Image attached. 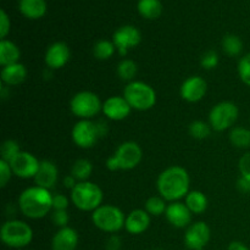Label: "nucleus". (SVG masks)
<instances>
[{"mask_svg": "<svg viewBox=\"0 0 250 250\" xmlns=\"http://www.w3.org/2000/svg\"><path fill=\"white\" fill-rule=\"evenodd\" d=\"M27 77V70L24 65L17 62L5 66L1 70V82L6 85H17L23 82Z\"/></svg>", "mask_w": 250, "mask_h": 250, "instance_id": "412c9836", "label": "nucleus"}, {"mask_svg": "<svg viewBox=\"0 0 250 250\" xmlns=\"http://www.w3.org/2000/svg\"><path fill=\"white\" fill-rule=\"evenodd\" d=\"M222 48L229 56H238L243 51V42L238 36L227 34L222 39Z\"/></svg>", "mask_w": 250, "mask_h": 250, "instance_id": "cd10ccee", "label": "nucleus"}, {"mask_svg": "<svg viewBox=\"0 0 250 250\" xmlns=\"http://www.w3.org/2000/svg\"><path fill=\"white\" fill-rule=\"evenodd\" d=\"M20 55L21 53L16 44L7 39H1L0 42V65L2 67L19 62Z\"/></svg>", "mask_w": 250, "mask_h": 250, "instance_id": "4be33fe9", "label": "nucleus"}, {"mask_svg": "<svg viewBox=\"0 0 250 250\" xmlns=\"http://www.w3.org/2000/svg\"><path fill=\"white\" fill-rule=\"evenodd\" d=\"M229 141L239 149L250 148V129L244 127H234L229 133Z\"/></svg>", "mask_w": 250, "mask_h": 250, "instance_id": "a878e982", "label": "nucleus"}, {"mask_svg": "<svg viewBox=\"0 0 250 250\" xmlns=\"http://www.w3.org/2000/svg\"><path fill=\"white\" fill-rule=\"evenodd\" d=\"M239 110L232 102H221L215 105L209 115L210 126L217 132L226 131L236 124Z\"/></svg>", "mask_w": 250, "mask_h": 250, "instance_id": "1a4fd4ad", "label": "nucleus"}, {"mask_svg": "<svg viewBox=\"0 0 250 250\" xmlns=\"http://www.w3.org/2000/svg\"><path fill=\"white\" fill-rule=\"evenodd\" d=\"M165 215L167 221L177 229H185L189 226L190 220H192V212L188 209L187 205L178 202H173L167 205Z\"/></svg>", "mask_w": 250, "mask_h": 250, "instance_id": "f3484780", "label": "nucleus"}, {"mask_svg": "<svg viewBox=\"0 0 250 250\" xmlns=\"http://www.w3.org/2000/svg\"><path fill=\"white\" fill-rule=\"evenodd\" d=\"M12 175L11 166L7 161L0 160V187L4 188L7 185Z\"/></svg>", "mask_w": 250, "mask_h": 250, "instance_id": "c9c22d12", "label": "nucleus"}, {"mask_svg": "<svg viewBox=\"0 0 250 250\" xmlns=\"http://www.w3.org/2000/svg\"><path fill=\"white\" fill-rule=\"evenodd\" d=\"M121 239L117 236H111L106 242V250H120L121 249Z\"/></svg>", "mask_w": 250, "mask_h": 250, "instance_id": "a19ab883", "label": "nucleus"}, {"mask_svg": "<svg viewBox=\"0 0 250 250\" xmlns=\"http://www.w3.org/2000/svg\"><path fill=\"white\" fill-rule=\"evenodd\" d=\"M207 89L208 84L204 78L199 76H192L181 85V97L188 103H197L203 99Z\"/></svg>", "mask_w": 250, "mask_h": 250, "instance_id": "4468645a", "label": "nucleus"}, {"mask_svg": "<svg viewBox=\"0 0 250 250\" xmlns=\"http://www.w3.org/2000/svg\"><path fill=\"white\" fill-rule=\"evenodd\" d=\"M10 31V20L4 10H0V38L5 39Z\"/></svg>", "mask_w": 250, "mask_h": 250, "instance_id": "58836bf2", "label": "nucleus"}, {"mask_svg": "<svg viewBox=\"0 0 250 250\" xmlns=\"http://www.w3.org/2000/svg\"><path fill=\"white\" fill-rule=\"evenodd\" d=\"M44 60L46 66L51 70L63 67L70 60V48L63 42H56L48 48Z\"/></svg>", "mask_w": 250, "mask_h": 250, "instance_id": "2eb2a0df", "label": "nucleus"}, {"mask_svg": "<svg viewBox=\"0 0 250 250\" xmlns=\"http://www.w3.org/2000/svg\"><path fill=\"white\" fill-rule=\"evenodd\" d=\"M71 200L82 211H94L102 205L103 192L99 186L89 181L78 182L71 190Z\"/></svg>", "mask_w": 250, "mask_h": 250, "instance_id": "7ed1b4c3", "label": "nucleus"}, {"mask_svg": "<svg viewBox=\"0 0 250 250\" xmlns=\"http://www.w3.org/2000/svg\"><path fill=\"white\" fill-rule=\"evenodd\" d=\"M185 204L192 214H203L208 208V199L200 190H192L186 195Z\"/></svg>", "mask_w": 250, "mask_h": 250, "instance_id": "b1692460", "label": "nucleus"}, {"mask_svg": "<svg viewBox=\"0 0 250 250\" xmlns=\"http://www.w3.org/2000/svg\"><path fill=\"white\" fill-rule=\"evenodd\" d=\"M59 171L58 167L54 163L48 160H44L41 163V167H39L38 173L34 177L36 185L38 187L45 188V189H50L58 182Z\"/></svg>", "mask_w": 250, "mask_h": 250, "instance_id": "6ab92c4d", "label": "nucleus"}, {"mask_svg": "<svg viewBox=\"0 0 250 250\" xmlns=\"http://www.w3.org/2000/svg\"><path fill=\"white\" fill-rule=\"evenodd\" d=\"M19 7L28 19H39L46 11L45 0H20Z\"/></svg>", "mask_w": 250, "mask_h": 250, "instance_id": "5701e85b", "label": "nucleus"}, {"mask_svg": "<svg viewBox=\"0 0 250 250\" xmlns=\"http://www.w3.org/2000/svg\"><path fill=\"white\" fill-rule=\"evenodd\" d=\"M137 7L139 14L146 19H156L163 11L160 0H139Z\"/></svg>", "mask_w": 250, "mask_h": 250, "instance_id": "393cba45", "label": "nucleus"}, {"mask_svg": "<svg viewBox=\"0 0 250 250\" xmlns=\"http://www.w3.org/2000/svg\"><path fill=\"white\" fill-rule=\"evenodd\" d=\"M227 250H249V248L242 242H232Z\"/></svg>", "mask_w": 250, "mask_h": 250, "instance_id": "c03bdc74", "label": "nucleus"}, {"mask_svg": "<svg viewBox=\"0 0 250 250\" xmlns=\"http://www.w3.org/2000/svg\"><path fill=\"white\" fill-rule=\"evenodd\" d=\"M238 75L244 84L250 87V53L244 55L238 62Z\"/></svg>", "mask_w": 250, "mask_h": 250, "instance_id": "72a5a7b5", "label": "nucleus"}, {"mask_svg": "<svg viewBox=\"0 0 250 250\" xmlns=\"http://www.w3.org/2000/svg\"><path fill=\"white\" fill-rule=\"evenodd\" d=\"M71 111L82 120H89L103 110L99 97L93 92H80L71 99Z\"/></svg>", "mask_w": 250, "mask_h": 250, "instance_id": "9d476101", "label": "nucleus"}, {"mask_svg": "<svg viewBox=\"0 0 250 250\" xmlns=\"http://www.w3.org/2000/svg\"><path fill=\"white\" fill-rule=\"evenodd\" d=\"M93 166L92 163L85 159H80V160L76 161L73 164L72 168H71V175L76 178L80 182H84L89 178V176L92 175Z\"/></svg>", "mask_w": 250, "mask_h": 250, "instance_id": "bb28decb", "label": "nucleus"}, {"mask_svg": "<svg viewBox=\"0 0 250 250\" xmlns=\"http://www.w3.org/2000/svg\"><path fill=\"white\" fill-rule=\"evenodd\" d=\"M166 203L164 198L160 197H151L146 202V211L149 215H154V216H160V215L165 214Z\"/></svg>", "mask_w": 250, "mask_h": 250, "instance_id": "7c9ffc66", "label": "nucleus"}, {"mask_svg": "<svg viewBox=\"0 0 250 250\" xmlns=\"http://www.w3.org/2000/svg\"><path fill=\"white\" fill-rule=\"evenodd\" d=\"M68 207V199L63 194L53 195V209L54 210H66Z\"/></svg>", "mask_w": 250, "mask_h": 250, "instance_id": "ea45409f", "label": "nucleus"}, {"mask_svg": "<svg viewBox=\"0 0 250 250\" xmlns=\"http://www.w3.org/2000/svg\"><path fill=\"white\" fill-rule=\"evenodd\" d=\"M189 134L195 139H205L210 136V127L203 121H194L189 126Z\"/></svg>", "mask_w": 250, "mask_h": 250, "instance_id": "473e14b6", "label": "nucleus"}, {"mask_svg": "<svg viewBox=\"0 0 250 250\" xmlns=\"http://www.w3.org/2000/svg\"><path fill=\"white\" fill-rule=\"evenodd\" d=\"M78 246V233L72 227H63L55 233L51 241L53 250H76Z\"/></svg>", "mask_w": 250, "mask_h": 250, "instance_id": "a211bd4d", "label": "nucleus"}, {"mask_svg": "<svg viewBox=\"0 0 250 250\" xmlns=\"http://www.w3.org/2000/svg\"><path fill=\"white\" fill-rule=\"evenodd\" d=\"M115 50H116V46H115L114 42L102 39V41L95 43L94 48H93V54L99 60H107L114 55Z\"/></svg>", "mask_w": 250, "mask_h": 250, "instance_id": "c85d7f7f", "label": "nucleus"}, {"mask_svg": "<svg viewBox=\"0 0 250 250\" xmlns=\"http://www.w3.org/2000/svg\"><path fill=\"white\" fill-rule=\"evenodd\" d=\"M132 107L124 97H111L103 104V112L112 121H121L126 119Z\"/></svg>", "mask_w": 250, "mask_h": 250, "instance_id": "dca6fc26", "label": "nucleus"}, {"mask_svg": "<svg viewBox=\"0 0 250 250\" xmlns=\"http://www.w3.org/2000/svg\"><path fill=\"white\" fill-rule=\"evenodd\" d=\"M124 98L132 109L146 111L151 109L156 103V93L146 83L134 81L128 83L124 89Z\"/></svg>", "mask_w": 250, "mask_h": 250, "instance_id": "20e7f679", "label": "nucleus"}, {"mask_svg": "<svg viewBox=\"0 0 250 250\" xmlns=\"http://www.w3.org/2000/svg\"><path fill=\"white\" fill-rule=\"evenodd\" d=\"M106 131V125L104 122H93L90 120H81L72 128V141L80 148H92L99 141V138L105 136Z\"/></svg>", "mask_w": 250, "mask_h": 250, "instance_id": "0eeeda50", "label": "nucleus"}, {"mask_svg": "<svg viewBox=\"0 0 250 250\" xmlns=\"http://www.w3.org/2000/svg\"><path fill=\"white\" fill-rule=\"evenodd\" d=\"M19 207L22 214L29 219H42L53 209V195L49 189L29 187L20 194Z\"/></svg>", "mask_w": 250, "mask_h": 250, "instance_id": "f03ea898", "label": "nucleus"}, {"mask_svg": "<svg viewBox=\"0 0 250 250\" xmlns=\"http://www.w3.org/2000/svg\"><path fill=\"white\" fill-rule=\"evenodd\" d=\"M156 187L161 198L176 202L189 193V175L181 166H171L159 175Z\"/></svg>", "mask_w": 250, "mask_h": 250, "instance_id": "f257e3e1", "label": "nucleus"}, {"mask_svg": "<svg viewBox=\"0 0 250 250\" xmlns=\"http://www.w3.org/2000/svg\"><path fill=\"white\" fill-rule=\"evenodd\" d=\"M9 164L11 166L12 173L21 178L36 177L41 167L38 159L27 151H20Z\"/></svg>", "mask_w": 250, "mask_h": 250, "instance_id": "9b49d317", "label": "nucleus"}, {"mask_svg": "<svg viewBox=\"0 0 250 250\" xmlns=\"http://www.w3.org/2000/svg\"><path fill=\"white\" fill-rule=\"evenodd\" d=\"M150 225V216L146 210H133L126 217L125 229L131 234H141L148 229Z\"/></svg>", "mask_w": 250, "mask_h": 250, "instance_id": "aec40b11", "label": "nucleus"}, {"mask_svg": "<svg viewBox=\"0 0 250 250\" xmlns=\"http://www.w3.org/2000/svg\"><path fill=\"white\" fill-rule=\"evenodd\" d=\"M92 221L97 229L106 233H115L125 226V214L114 205H100L93 211Z\"/></svg>", "mask_w": 250, "mask_h": 250, "instance_id": "6e6552de", "label": "nucleus"}, {"mask_svg": "<svg viewBox=\"0 0 250 250\" xmlns=\"http://www.w3.org/2000/svg\"><path fill=\"white\" fill-rule=\"evenodd\" d=\"M237 188H238L242 193H244V194L250 193V181H248L244 177H241L238 180V182H237Z\"/></svg>", "mask_w": 250, "mask_h": 250, "instance_id": "79ce46f5", "label": "nucleus"}, {"mask_svg": "<svg viewBox=\"0 0 250 250\" xmlns=\"http://www.w3.org/2000/svg\"><path fill=\"white\" fill-rule=\"evenodd\" d=\"M137 65L134 61L129 60V59H125L117 66V75L120 78L124 81H131L133 80L134 76L137 75Z\"/></svg>", "mask_w": 250, "mask_h": 250, "instance_id": "c756f323", "label": "nucleus"}, {"mask_svg": "<svg viewBox=\"0 0 250 250\" xmlns=\"http://www.w3.org/2000/svg\"><path fill=\"white\" fill-rule=\"evenodd\" d=\"M76 185H77V180H76L72 175L66 176V177L63 178V186H65L66 188H68V189L72 190L73 188L76 187Z\"/></svg>", "mask_w": 250, "mask_h": 250, "instance_id": "37998d69", "label": "nucleus"}, {"mask_svg": "<svg viewBox=\"0 0 250 250\" xmlns=\"http://www.w3.org/2000/svg\"><path fill=\"white\" fill-rule=\"evenodd\" d=\"M0 151H1V160L10 163L21 150H20V146L17 142L9 139V141H5L2 143Z\"/></svg>", "mask_w": 250, "mask_h": 250, "instance_id": "2f4dec72", "label": "nucleus"}, {"mask_svg": "<svg viewBox=\"0 0 250 250\" xmlns=\"http://www.w3.org/2000/svg\"><path fill=\"white\" fill-rule=\"evenodd\" d=\"M217 63H219V55H217L216 51H207L200 59V65L205 70H212V68L216 67Z\"/></svg>", "mask_w": 250, "mask_h": 250, "instance_id": "f704fd0d", "label": "nucleus"}, {"mask_svg": "<svg viewBox=\"0 0 250 250\" xmlns=\"http://www.w3.org/2000/svg\"><path fill=\"white\" fill-rule=\"evenodd\" d=\"M239 171H241L242 177L250 181V151L244 154L239 160Z\"/></svg>", "mask_w": 250, "mask_h": 250, "instance_id": "4c0bfd02", "label": "nucleus"}, {"mask_svg": "<svg viewBox=\"0 0 250 250\" xmlns=\"http://www.w3.org/2000/svg\"><path fill=\"white\" fill-rule=\"evenodd\" d=\"M142 149L136 142H125L115 154L106 160V167L111 171L132 170L142 160Z\"/></svg>", "mask_w": 250, "mask_h": 250, "instance_id": "423d86ee", "label": "nucleus"}, {"mask_svg": "<svg viewBox=\"0 0 250 250\" xmlns=\"http://www.w3.org/2000/svg\"><path fill=\"white\" fill-rule=\"evenodd\" d=\"M0 238L10 248H23L33 239V231L28 224L20 220H10L1 226Z\"/></svg>", "mask_w": 250, "mask_h": 250, "instance_id": "39448f33", "label": "nucleus"}, {"mask_svg": "<svg viewBox=\"0 0 250 250\" xmlns=\"http://www.w3.org/2000/svg\"><path fill=\"white\" fill-rule=\"evenodd\" d=\"M210 241V229L205 222H195L188 226L185 244L190 250H203Z\"/></svg>", "mask_w": 250, "mask_h": 250, "instance_id": "ddd939ff", "label": "nucleus"}, {"mask_svg": "<svg viewBox=\"0 0 250 250\" xmlns=\"http://www.w3.org/2000/svg\"><path fill=\"white\" fill-rule=\"evenodd\" d=\"M51 220H53L55 226H59L61 227V229H63V227H67L70 217H68V214L66 210H54Z\"/></svg>", "mask_w": 250, "mask_h": 250, "instance_id": "e433bc0d", "label": "nucleus"}, {"mask_svg": "<svg viewBox=\"0 0 250 250\" xmlns=\"http://www.w3.org/2000/svg\"><path fill=\"white\" fill-rule=\"evenodd\" d=\"M141 39L142 36L138 28H136L134 26H129V24L120 27L112 37V42H114L119 54L122 56L127 55L129 49L138 45L141 43Z\"/></svg>", "mask_w": 250, "mask_h": 250, "instance_id": "f8f14e48", "label": "nucleus"}]
</instances>
